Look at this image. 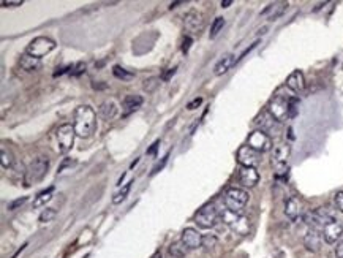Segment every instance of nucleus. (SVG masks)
I'll list each match as a JSON object with an SVG mask.
<instances>
[{"mask_svg":"<svg viewBox=\"0 0 343 258\" xmlns=\"http://www.w3.org/2000/svg\"><path fill=\"white\" fill-rule=\"evenodd\" d=\"M183 27L188 34L192 35H199L204 29V19H202V15L199 11L192 10L183 16Z\"/></svg>","mask_w":343,"mask_h":258,"instance_id":"9d476101","label":"nucleus"},{"mask_svg":"<svg viewBox=\"0 0 343 258\" xmlns=\"http://www.w3.org/2000/svg\"><path fill=\"white\" fill-rule=\"evenodd\" d=\"M289 98L287 95H282V93H275V97L269 102L268 111L269 114L275 119L277 122H283L289 117L288 114V106H289Z\"/></svg>","mask_w":343,"mask_h":258,"instance_id":"39448f33","label":"nucleus"},{"mask_svg":"<svg viewBox=\"0 0 343 258\" xmlns=\"http://www.w3.org/2000/svg\"><path fill=\"white\" fill-rule=\"evenodd\" d=\"M231 3H233V0H223V2H221V7H223V8H228Z\"/></svg>","mask_w":343,"mask_h":258,"instance_id":"49530a36","label":"nucleus"},{"mask_svg":"<svg viewBox=\"0 0 343 258\" xmlns=\"http://www.w3.org/2000/svg\"><path fill=\"white\" fill-rule=\"evenodd\" d=\"M304 245L307 247V250L310 252H318L321 247V235L318 230L310 228L307 231V235L304 236Z\"/></svg>","mask_w":343,"mask_h":258,"instance_id":"aec40b11","label":"nucleus"},{"mask_svg":"<svg viewBox=\"0 0 343 258\" xmlns=\"http://www.w3.org/2000/svg\"><path fill=\"white\" fill-rule=\"evenodd\" d=\"M259 157L261 155H259L258 150L250 147L249 144H247V146L239 147V150H237V162L242 166H247V168H255L259 163V160H261Z\"/></svg>","mask_w":343,"mask_h":258,"instance_id":"9b49d317","label":"nucleus"},{"mask_svg":"<svg viewBox=\"0 0 343 258\" xmlns=\"http://www.w3.org/2000/svg\"><path fill=\"white\" fill-rule=\"evenodd\" d=\"M55 217V211L54 209H51V207H48V209H44L41 214H40V217H38V220H40L41 223H48L51 222Z\"/></svg>","mask_w":343,"mask_h":258,"instance_id":"f704fd0d","label":"nucleus"},{"mask_svg":"<svg viewBox=\"0 0 343 258\" xmlns=\"http://www.w3.org/2000/svg\"><path fill=\"white\" fill-rule=\"evenodd\" d=\"M166 160H168V155H166V157H164V159L162 160V163H158V165H157V166L154 168V171H152V174H155V173L158 171V169H162V168H163V165H164V163H166Z\"/></svg>","mask_w":343,"mask_h":258,"instance_id":"a18cd8bd","label":"nucleus"},{"mask_svg":"<svg viewBox=\"0 0 343 258\" xmlns=\"http://www.w3.org/2000/svg\"><path fill=\"white\" fill-rule=\"evenodd\" d=\"M342 236H343V222L339 219L334 220V222H331L323 228V238H325V241L327 244L337 242Z\"/></svg>","mask_w":343,"mask_h":258,"instance_id":"f8f14e48","label":"nucleus"},{"mask_svg":"<svg viewBox=\"0 0 343 258\" xmlns=\"http://www.w3.org/2000/svg\"><path fill=\"white\" fill-rule=\"evenodd\" d=\"M48 168H49L48 157H36V159L27 166V169H25V174H24V184H25V187H30V185L38 184V182H40L44 178V176H46Z\"/></svg>","mask_w":343,"mask_h":258,"instance_id":"7ed1b4c3","label":"nucleus"},{"mask_svg":"<svg viewBox=\"0 0 343 258\" xmlns=\"http://www.w3.org/2000/svg\"><path fill=\"white\" fill-rule=\"evenodd\" d=\"M217 236L215 235H204L202 236V245L201 247H204L206 250H212L215 245H217Z\"/></svg>","mask_w":343,"mask_h":258,"instance_id":"7c9ffc66","label":"nucleus"},{"mask_svg":"<svg viewBox=\"0 0 343 258\" xmlns=\"http://www.w3.org/2000/svg\"><path fill=\"white\" fill-rule=\"evenodd\" d=\"M141 105H143V97L141 95H126L124 98V103H122L124 114L126 116V114H130V112L136 111Z\"/></svg>","mask_w":343,"mask_h":258,"instance_id":"393cba45","label":"nucleus"},{"mask_svg":"<svg viewBox=\"0 0 343 258\" xmlns=\"http://www.w3.org/2000/svg\"><path fill=\"white\" fill-rule=\"evenodd\" d=\"M25 201H27V197H22V198H18V200H15V201H11V203H8V211H15V209H18V207H21Z\"/></svg>","mask_w":343,"mask_h":258,"instance_id":"e433bc0d","label":"nucleus"},{"mask_svg":"<svg viewBox=\"0 0 343 258\" xmlns=\"http://www.w3.org/2000/svg\"><path fill=\"white\" fill-rule=\"evenodd\" d=\"M230 228H231L234 233H237V235H240V236L249 235V233H250V219L240 214L239 219L236 220V222H233V223L230 225Z\"/></svg>","mask_w":343,"mask_h":258,"instance_id":"5701e85b","label":"nucleus"},{"mask_svg":"<svg viewBox=\"0 0 343 258\" xmlns=\"http://www.w3.org/2000/svg\"><path fill=\"white\" fill-rule=\"evenodd\" d=\"M176 70H177V68H176V67H174V68H169V70H168L166 73H164L162 78H163L164 81H168V79H169V78H171V76H173V74L176 73Z\"/></svg>","mask_w":343,"mask_h":258,"instance_id":"37998d69","label":"nucleus"},{"mask_svg":"<svg viewBox=\"0 0 343 258\" xmlns=\"http://www.w3.org/2000/svg\"><path fill=\"white\" fill-rule=\"evenodd\" d=\"M117 112H119V108L112 100H106V102H103L100 106V116L103 117L105 121H112V119L117 116Z\"/></svg>","mask_w":343,"mask_h":258,"instance_id":"4be33fe9","label":"nucleus"},{"mask_svg":"<svg viewBox=\"0 0 343 258\" xmlns=\"http://www.w3.org/2000/svg\"><path fill=\"white\" fill-rule=\"evenodd\" d=\"M182 244L187 249H198L202 245V235L195 228H185L182 231Z\"/></svg>","mask_w":343,"mask_h":258,"instance_id":"4468645a","label":"nucleus"},{"mask_svg":"<svg viewBox=\"0 0 343 258\" xmlns=\"http://www.w3.org/2000/svg\"><path fill=\"white\" fill-rule=\"evenodd\" d=\"M287 87L293 92H302L306 87V78L301 70H294L293 73L287 78Z\"/></svg>","mask_w":343,"mask_h":258,"instance_id":"6ab92c4d","label":"nucleus"},{"mask_svg":"<svg viewBox=\"0 0 343 258\" xmlns=\"http://www.w3.org/2000/svg\"><path fill=\"white\" fill-rule=\"evenodd\" d=\"M84 72H86V64L84 62H79V64H76L73 67V70L70 72V74H72V76H79V74H82Z\"/></svg>","mask_w":343,"mask_h":258,"instance_id":"4c0bfd02","label":"nucleus"},{"mask_svg":"<svg viewBox=\"0 0 343 258\" xmlns=\"http://www.w3.org/2000/svg\"><path fill=\"white\" fill-rule=\"evenodd\" d=\"M73 127L76 131V136L89 138L97 130V112L93 111L92 106L81 105L74 111V122Z\"/></svg>","mask_w":343,"mask_h":258,"instance_id":"f257e3e1","label":"nucleus"},{"mask_svg":"<svg viewBox=\"0 0 343 258\" xmlns=\"http://www.w3.org/2000/svg\"><path fill=\"white\" fill-rule=\"evenodd\" d=\"M249 203V193L242 188H228L225 193V206L226 209L234 211V212H242L245 204Z\"/></svg>","mask_w":343,"mask_h":258,"instance_id":"20e7f679","label":"nucleus"},{"mask_svg":"<svg viewBox=\"0 0 343 258\" xmlns=\"http://www.w3.org/2000/svg\"><path fill=\"white\" fill-rule=\"evenodd\" d=\"M131 184H133V181H130L128 184H125L116 195H114V197H112V203H114V204H120V203H122V201L126 198V195H128L130 188H131Z\"/></svg>","mask_w":343,"mask_h":258,"instance_id":"bb28decb","label":"nucleus"},{"mask_svg":"<svg viewBox=\"0 0 343 258\" xmlns=\"http://www.w3.org/2000/svg\"><path fill=\"white\" fill-rule=\"evenodd\" d=\"M190 45H192V38H190V37H185V40H183L182 51H183V53H187V51H188V48H190Z\"/></svg>","mask_w":343,"mask_h":258,"instance_id":"79ce46f5","label":"nucleus"},{"mask_svg":"<svg viewBox=\"0 0 343 258\" xmlns=\"http://www.w3.org/2000/svg\"><path fill=\"white\" fill-rule=\"evenodd\" d=\"M74 136L76 131L72 124H63L60 125L55 131V138H57V150L60 154H67L70 149L73 147L74 143Z\"/></svg>","mask_w":343,"mask_h":258,"instance_id":"423d86ee","label":"nucleus"},{"mask_svg":"<svg viewBox=\"0 0 343 258\" xmlns=\"http://www.w3.org/2000/svg\"><path fill=\"white\" fill-rule=\"evenodd\" d=\"M217 220H218V212H217V207H215L214 204L202 206L195 216L196 225H198L199 228H204V230H209V228H212V226H215Z\"/></svg>","mask_w":343,"mask_h":258,"instance_id":"6e6552de","label":"nucleus"},{"mask_svg":"<svg viewBox=\"0 0 343 258\" xmlns=\"http://www.w3.org/2000/svg\"><path fill=\"white\" fill-rule=\"evenodd\" d=\"M334 201H335V207H337V209L343 214V192H337V193H335Z\"/></svg>","mask_w":343,"mask_h":258,"instance_id":"58836bf2","label":"nucleus"},{"mask_svg":"<svg viewBox=\"0 0 343 258\" xmlns=\"http://www.w3.org/2000/svg\"><path fill=\"white\" fill-rule=\"evenodd\" d=\"M277 121L274 117L269 114V111H263L261 114H259L256 119H255V125L259 127L258 130L264 131V133H268V131H272L275 127H277Z\"/></svg>","mask_w":343,"mask_h":258,"instance_id":"a211bd4d","label":"nucleus"},{"mask_svg":"<svg viewBox=\"0 0 343 258\" xmlns=\"http://www.w3.org/2000/svg\"><path fill=\"white\" fill-rule=\"evenodd\" d=\"M54 49H55V41L54 40L48 38V37H36L35 40H32L29 43L25 53L34 55V57H36V59H41L46 54H49L51 51H54Z\"/></svg>","mask_w":343,"mask_h":258,"instance_id":"0eeeda50","label":"nucleus"},{"mask_svg":"<svg viewBox=\"0 0 343 258\" xmlns=\"http://www.w3.org/2000/svg\"><path fill=\"white\" fill-rule=\"evenodd\" d=\"M285 214H287V217L289 220H293V222L304 217V204H302L301 198L289 197L287 200V203H285Z\"/></svg>","mask_w":343,"mask_h":258,"instance_id":"ddd939ff","label":"nucleus"},{"mask_svg":"<svg viewBox=\"0 0 343 258\" xmlns=\"http://www.w3.org/2000/svg\"><path fill=\"white\" fill-rule=\"evenodd\" d=\"M234 62H236V59H234V55L233 54H226L223 55L218 62H217V65H215L214 68V73L217 74V76H221V74H225L230 68L234 65Z\"/></svg>","mask_w":343,"mask_h":258,"instance_id":"b1692460","label":"nucleus"},{"mask_svg":"<svg viewBox=\"0 0 343 258\" xmlns=\"http://www.w3.org/2000/svg\"><path fill=\"white\" fill-rule=\"evenodd\" d=\"M247 144L250 147H253L255 150H258L259 154L261 152H268V150L272 149V140L268 133H264L261 130H255L249 135V140H247Z\"/></svg>","mask_w":343,"mask_h":258,"instance_id":"1a4fd4ad","label":"nucleus"},{"mask_svg":"<svg viewBox=\"0 0 343 258\" xmlns=\"http://www.w3.org/2000/svg\"><path fill=\"white\" fill-rule=\"evenodd\" d=\"M287 8H288V2H274L268 5L266 10L261 11V16L268 18L269 21H275L287 11Z\"/></svg>","mask_w":343,"mask_h":258,"instance_id":"2eb2a0df","label":"nucleus"},{"mask_svg":"<svg viewBox=\"0 0 343 258\" xmlns=\"http://www.w3.org/2000/svg\"><path fill=\"white\" fill-rule=\"evenodd\" d=\"M297 112H299V98L291 97L289 106H288V114H289V117H296Z\"/></svg>","mask_w":343,"mask_h":258,"instance_id":"72a5a7b5","label":"nucleus"},{"mask_svg":"<svg viewBox=\"0 0 343 258\" xmlns=\"http://www.w3.org/2000/svg\"><path fill=\"white\" fill-rule=\"evenodd\" d=\"M53 193H54V187H49L46 190L40 192L34 200V207H41L48 203V201L53 200Z\"/></svg>","mask_w":343,"mask_h":258,"instance_id":"a878e982","label":"nucleus"},{"mask_svg":"<svg viewBox=\"0 0 343 258\" xmlns=\"http://www.w3.org/2000/svg\"><path fill=\"white\" fill-rule=\"evenodd\" d=\"M223 27H225V18H217V19L214 21V24H212V27H211V34H209V37H211V38H215V37H217L221 30H223Z\"/></svg>","mask_w":343,"mask_h":258,"instance_id":"c85d7f7f","label":"nucleus"},{"mask_svg":"<svg viewBox=\"0 0 343 258\" xmlns=\"http://www.w3.org/2000/svg\"><path fill=\"white\" fill-rule=\"evenodd\" d=\"M291 155V146L287 143L277 144L274 147V154H272V165H282V163H288V159Z\"/></svg>","mask_w":343,"mask_h":258,"instance_id":"f3484780","label":"nucleus"},{"mask_svg":"<svg viewBox=\"0 0 343 258\" xmlns=\"http://www.w3.org/2000/svg\"><path fill=\"white\" fill-rule=\"evenodd\" d=\"M112 73H114V76L119 78V79H122V81H131L133 78H135V73L126 72L125 68H122L120 65L114 67V68H112Z\"/></svg>","mask_w":343,"mask_h":258,"instance_id":"cd10ccee","label":"nucleus"},{"mask_svg":"<svg viewBox=\"0 0 343 258\" xmlns=\"http://www.w3.org/2000/svg\"><path fill=\"white\" fill-rule=\"evenodd\" d=\"M239 216H240V212H234V211H230V209H225L223 212H221V220H223L225 223L231 225L233 222H236V220L239 219Z\"/></svg>","mask_w":343,"mask_h":258,"instance_id":"c756f323","label":"nucleus"},{"mask_svg":"<svg viewBox=\"0 0 343 258\" xmlns=\"http://www.w3.org/2000/svg\"><path fill=\"white\" fill-rule=\"evenodd\" d=\"M19 65H21L22 70L25 72H35L41 67V59H36L30 54H22L21 59H19Z\"/></svg>","mask_w":343,"mask_h":258,"instance_id":"412c9836","label":"nucleus"},{"mask_svg":"<svg viewBox=\"0 0 343 258\" xmlns=\"http://www.w3.org/2000/svg\"><path fill=\"white\" fill-rule=\"evenodd\" d=\"M158 83H160V78H149V79L144 81L143 87H144L145 92H154V91L157 89Z\"/></svg>","mask_w":343,"mask_h":258,"instance_id":"c9c22d12","label":"nucleus"},{"mask_svg":"<svg viewBox=\"0 0 343 258\" xmlns=\"http://www.w3.org/2000/svg\"><path fill=\"white\" fill-rule=\"evenodd\" d=\"M201 103H202V98H195V100H192V102H190V103L187 105V110H190V111H192V110H196Z\"/></svg>","mask_w":343,"mask_h":258,"instance_id":"ea45409f","label":"nucleus"},{"mask_svg":"<svg viewBox=\"0 0 343 258\" xmlns=\"http://www.w3.org/2000/svg\"><path fill=\"white\" fill-rule=\"evenodd\" d=\"M0 157H2V166H3L5 169L11 168V165H13V155H11L10 150H6L5 147H2V152H0Z\"/></svg>","mask_w":343,"mask_h":258,"instance_id":"2f4dec72","label":"nucleus"},{"mask_svg":"<svg viewBox=\"0 0 343 258\" xmlns=\"http://www.w3.org/2000/svg\"><path fill=\"white\" fill-rule=\"evenodd\" d=\"M22 0H18V2H6V0H2V7H21Z\"/></svg>","mask_w":343,"mask_h":258,"instance_id":"a19ab883","label":"nucleus"},{"mask_svg":"<svg viewBox=\"0 0 343 258\" xmlns=\"http://www.w3.org/2000/svg\"><path fill=\"white\" fill-rule=\"evenodd\" d=\"M259 181V174L256 171V168H247L242 166V169L239 171V182L244 187H255Z\"/></svg>","mask_w":343,"mask_h":258,"instance_id":"dca6fc26","label":"nucleus"},{"mask_svg":"<svg viewBox=\"0 0 343 258\" xmlns=\"http://www.w3.org/2000/svg\"><path fill=\"white\" fill-rule=\"evenodd\" d=\"M335 257H337V258H343V242H340L337 247H335Z\"/></svg>","mask_w":343,"mask_h":258,"instance_id":"c03bdc74","label":"nucleus"},{"mask_svg":"<svg viewBox=\"0 0 343 258\" xmlns=\"http://www.w3.org/2000/svg\"><path fill=\"white\" fill-rule=\"evenodd\" d=\"M169 254L176 257V258H182L185 257V245L183 244H173L169 247Z\"/></svg>","mask_w":343,"mask_h":258,"instance_id":"473e14b6","label":"nucleus"},{"mask_svg":"<svg viewBox=\"0 0 343 258\" xmlns=\"http://www.w3.org/2000/svg\"><path fill=\"white\" fill-rule=\"evenodd\" d=\"M334 220H337V217H335V212L329 206L316 207V209L304 214V222L313 230L325 228L326 225L334 222Z\"/></svg>","mask_w":343,"mask_h":258,"instance_id":"f03ea898","label":"nucleus"}]
</instances>
